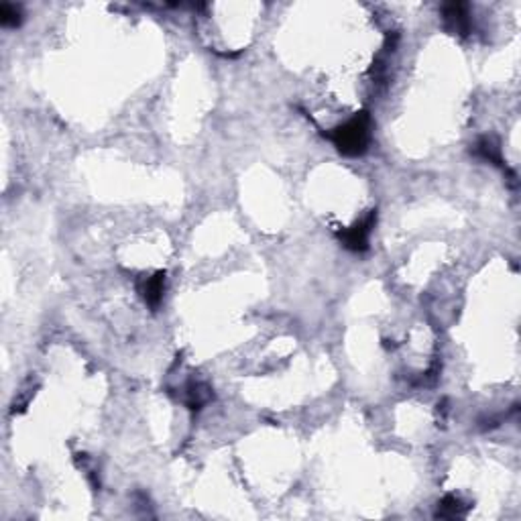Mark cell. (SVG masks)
<instances>
[{
  "label": "cell",
  "instance_id": "52a82bcc",
  "mask_svg": "<svg viewBox=\"0 0 521 521\" xmlns=\"http://www.w3.org/2000/svg\"><path fill=\"white\" fill-rule=\"evenodd\" d=\"M0 22L4 27H19L20 25V8L17 4H8L4 2L0 6Z\"/></svg>",
  "mask_w": 521,
  "mask_h": 521
},
{
  "label": "cell",
  "instance_id": "7a4b0ae2",
  "mask_svg": "<svg viewBox=\"0 0 521 521\" xmlns=\"http://www.w3.org/2000/svg\"><path fill=\"white\" fill-rule=\"evenodd\" d=\"M375 220H377V214L371 212L367 218H363L361 222H356L354 226H350L345 232H340V240L342 245L350 249V251H367L368 247V236H371V231L375 226Z\"/></svg>",
  "mask_w": 521,
  "mask_h": 521
},
{
  "label": "cell",
  "instance_id": "5b68a950",
  "mask_svg": "<svg viewBox=\"0 0 521 521\" xmlns=\"http://www.w3.org/2000/svg\"><path fill=\"white\" fill-rule=\"evenodd\" d=\"M477 153L484 157V159H489V161H493L495 165H501V151H499V147H497V143L493 141V139H481L479 143H477Z\"/></svg>",
  "mask_w": 521,
  "mask_h": 521
},
{
  "label": "cell",
  "instance_id": "277c9868",
  "mask_svg": "<svg viewBox=\"0 0 521 521\" xmlns=\"http://www.w3.org/2000/svg\"><path fill=\"white\" fill-rule=\"evenodd\" d=\"M163 290H165V273H155L153 277H147L141 285V293H143V300L151 306L157 308L161 297H163Z\"/></svg>",
  "mask_w": 521,
  "mask_h": 521
},
{
  "label": "cell",
  "instance_id": "6da1fadb",
  "mask_svg": "<svg viewBox=\"0 0 521 521\" xmlns=\"http://www.w3.org/2000/svg\"><path fill=\"white\" fill-rule=\"evenodd\" d=\"M332 143L342 155L356 157L367 151L368 141H371V116L368 112L354 115L342 127H338L332 135Z\"/></svg>",
  "mask_w": 521,
  "mask_h": 521
},
{
  "label": "cell",
  "instance_id": "3957f363",
  "mask_svg": "<svg viewBox=\"0 0 521 521\" xmlns=\"http://www.w3.org/2000/svg\"><path fill=\"white\" fill-rule=\"evenodd\" d=\"M444 20L446 27L452 31V33H461L466 35L468 27H470V20H468V6L464 2H450L444 6Z\"/></svg>",
  "mask_w": 521,
  "mask_h": 521
},
{
  "label": "cell",
  "instance_id": "8992f818",
  "mask_svg": "<svg viewBox=\"0 0 521 521\" xmlns=\"http://www.w3.org/2000/svg\"><path fill=\"white\" fill-rule=\"evenodd\" d=\"M463 503L458 497H454V495H448L442 499L440 503V509H438V515L440 517H461L463 515Z\"/></svg>",
  "mask_w": 521,
  "mask_h": 521
}]
</instances>
